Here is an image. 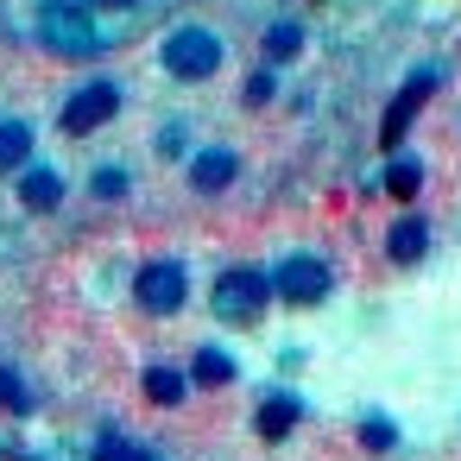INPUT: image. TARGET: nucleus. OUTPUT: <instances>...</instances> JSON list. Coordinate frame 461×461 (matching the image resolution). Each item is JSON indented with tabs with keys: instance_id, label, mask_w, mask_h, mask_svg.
<instances>
[{
	"instance_id": "nucleus-1",
	"label": "nucleus",
	"mask_w": 461,
	"mask_h": 461,
	"mask_svg": "<svg viewBox=\"0 0 461 461\" xmlns=\"http://www.w3.org/2000/svg\"><path fill=\"white\" fill-rule=\"evenodd\" d=\"M39 39H45L58 58H95V51H102V32H95V20L77 7V0H51L45 20H39Z\"/></svg>"
},
{
	"instance_id": "nucleus-2",
	"label": "nucleus",
	"mask_w": 461,
	"mask_h": 461,
	"mask_svg": "<svg viewBox=\"0 0 461 461\" xmlns=\"http://www.w3.org/2000/svg\"><path fill=\"white\" fill-rule=\"evenodd\" d=\"M215 64H221V45H215V32H203V26H184V32H171V39H165V70H171V77H184V83H203V77H215Z\"/></svg>"
},
{
	"instance_id": "nucleus-3",
	"label": "nucleus",
	"mask_w": 461,
	"mask_h": 461,
	"mask_svg": "<svg viewBox=\"0 0 461 461\" xmlns=\"http://www.w3.org/2000/svg\"><path fill=\"white\" fill-rule=\"evenodd\" d=\"M266 297H272V278L253 272V266H234V272H221V285H215V310L234 316V322H253Z\"/></svg>"
},
{
	"instance_id": "nucleus-4",
	"label": "nucleus",
	"mask_w": 461,
	"mask_h": 461,
	"mask_svg": "<svg viewBox=\"0 0 461 461\" xmlns=\"http://www.w3.org/2000/svg\"><path fill=\"white\" fill-rule=\"evenodd\" d=\"M272 291H278L285 303H322V297H329V266L310 259V253H291V259H278Z\"/></svg>"
},
{
	"instance_id": "nucleus-5",
	"label": "nucleus",
	"mask_w": 461,
	"mask_h": 461,
	"mask_svg": "<svg viewBox=\"0 0 461 461\" xmlns=\"http://www.w3.org/2000/svg\"><path fill=\"white\" fill-rule=\"evenodd\" d=\"M133 291H140V303H146L152 316H171V310H184V291H190V285H184V266H177V259H152Z\"/></svg>"
},
{
	"instance_id": "nucleus-6",
	"label": "nucleus",
	"mask_w": 461,
	"mask_h": 461,
	"mask_svg": "<svg viewBox=\"0 0 461 461\" xmlns=\"http://www.w3.org/2000/svg\"><path fill=\"white\" fill-rule=\"evenodd\" d=\"M114 108H121V89H114V83H89V89L70 95V108H64V133H95V127L114 121Z\"/></svg>"
},
{
	"instance_id": "nucleus-7",
	"label": "nucleus",
	"mask_w": 461,
	"mask_h": 461,
	"mask_svg": "<svg viewBox=\"0 0 461 461\" xmlns=\"http://www.w3.org/2000/svg\"><path fill=\"white\" fill-rule=\"evenodd\" d=\"M429 83H436V77H411V83L398 89V102H392V114H385V127H379V146H398V140H404V127H411V114L423 108Z\"/></svg>"
},
{
	"instance_id": "nucleus-8",
	"label": "nucleus",
	"mask_w": 461,
	"mask_h": 461,
	"mask_svg": "<svg viewBox=\"0 0 461 461\" xmlns=\"http://www.w3.org/2000/svg\"><path fill=\"white\" fill-rule=\"evenodd\" d=\"M234 171H240V158L228 152V146H215V152H203L196 165H190V184L209 196V190H221V184H234Z\"/></svg>"
},
{
	"instance_id": "nucleus-9",
	"label": "nucleus",
	"mask_w": 461,
	"mask_h": 461,
	"mask_svg": "<svg viewBox=\"0 0 461 461\" xmlns=\"http://www.w3.org/2000/svg\"><path fill=\"white\" fill-rule=\"evenodd\" d=\"M423 247H429V228H423V221H417V215H404V221H398V228H392V234H385V253H392V259H398V266H411V259H417V253H423Z\"/></svg>"
},
{
	"instance_id": "nucleus-10",
	"label": "nucleus",
	"mask_w": 461,
	"mask_h": 461,
	"mask_svg": "<svg viewBox=\"0 0 461 461\" xmlns=\"http://www.w3.org/2000/svg\"><path fill=\"white\" fill-rule=\"evenodd\" d=\"M26 152H32V127L0 121V171H20V165H26Z\"/></svg>"
},
{
	"instance_id": "nucleus-11",
	"label": "nucleus",
	"mask_w": 461,
	"mask_h": 461,
	"mask_svg": "<svg viewBox=\"0 0 461 461\" xmlns=\"http://www.w3.org/2000/svg\"><path fill=\"white\" fill-rule=\"evenodd\" d=\"M20 196L32 203V209H58V196H64V184H58V171H26V184H20Z\"/></svg>"
},
{
	"instance_id": "nucleus-12",
	"label": "nucleus",
	"mask_w": 461,
	"mask_h": 461,
	"mask_svg": "<svg viewBox=\"0 0 461 461\" xmlns=\"http://www.w3.org/2000/svg\"><path fill=\"white\" fill-rule=\"evenodd\" d=\"M184 392H190V379H184L177 366H152V373H146V398H152V404H177Z\"/></svg>"
},
{
	"instance_id": "nucleus-13",
	"label": "nucleus",
	"mask_w": 461,
	"mask_h": 461,
	"mask_svg": "<svg viewBox=\"0 0 461 461\" xmlns=\"http://www.w3.org/2000/svg\"><path fill=\"white\" fill-rule=\"evenodd\" d=\"M196 379H203V385H228V379H234V360L215 354V348H203V354H196Z\"/></svg>"
},
{
	"instance_id": "nucleus-14",
	"label": "nucleus",
	"mask_w": 461,
	"mask_h": 461,
	"mask_svg": "<svg viewBox=\"0 0 461 461\" xmlns=\"http://www.w3.org/2000/svg\"><path fill=\"white\" fill-rule=\"evenodd\" d=\"M417 184H423V171H417L411 158H398V165L385 171V190H392V196H417Z\"/></svg>"
},
{
	"instance_id": "nucleus-15",
	"label": "nucleus",
	"mask_w": 461,
	"mask_h": 461,
	"mask_svg": "<svg viewBox=\"0 0 461 461\" xmlns=\"http://www.w3.org/2000/svg\"><path fill=\"white\" fill-rule=\"evenodd\" d=\"M291 423H297V404H291V398H278V404L259 411V429H266V436H285Z\"/></svg>"
},
{
	"instance_id": "nucleus-16",
	"label": "nucleus",
	"mask_w": 461,
	"mask_h": 461,
	"mask_svg": "<svg viewBox=\"0 0 461 461\" xmlns=\"http://www.w3.org/2000/svg\"><path fill=\"white\" fill-rule=\"evenodd\" d=\"M297 45H303L297 26H272V32H266V58H297Z\"/></svg>"
},
{
	"instance_id": "nucleus-17",
	"label": "nucleus",
	"mask_w": 461,
	"mask_h": 461,
	"mask_svg": "<svg viewBox=\"0 0 461 461\" xmlns=\"http://www.w3.org/2000/svg\"><path fill=\"white\" fill-rule=\"evenodd\" d=\"M0 404H7V411H26V404H32V398H26V385H20L7 366H0Z\"/></svg>"
},
{
	"instance_id": "nucleus-18",
	"label": "nucleus",
	"mask_w": 461,
	"mask_h": 461,
	"mask_svg": "<svg viewBox=\"0 0 461 461\" xmlns=\"http://www.w3.org/2000/svg\"><path fill=\"white\" fill-rule=\"evenodd\" d=\"M95 461H146V455H140V448H133V442H108V448H102V455H95Z\"/></svg>"
},
{
	"instance_id": "nucleus-19",
	"label": "nucleus",
	"mask_w": 461,
	"mask_h": 461,
	"mask_svg": "<svg viewBox=\"0 0 461 461\" xmlns=\"http://www.w3.org/2000/svg\"><path fill=\"white\" fill-rule=\"evenodd\" d=\"M121 184H127L121 171H102V177H95V190H102V196H121Z\"/></svg>"
},
{
	"instance_id": "nucleus-20",
	"label": "nucleus",
	"mask_w": 461,
	"mask_h": 461,
	"mask_svg": "<svg viewBox=\"0 0 461 461\" xmlns=\"http://www.w3.org/2000/svg\"><path fill=\"white\" fill-rule=\"evenodd\" d=\"M108 7H133V0H108Z\"/></svg>"
}]
</instances>
